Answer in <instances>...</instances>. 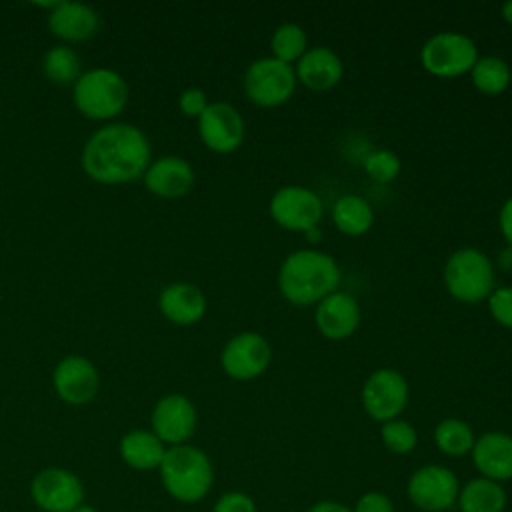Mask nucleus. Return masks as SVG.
Masks as SVG:
<instances>
[{
	"label": "nucleus",
	"instance_id": "f257e3e1",
	"mask_svg": "<svg viewBox=\"0 0 512 512\" xmlns=\"http://www.w3.org/2000/svg\"><path fill=\"white\" fill-rule=\"evenodd\" d=\"M82 168L98 184H126L144 176L152 162L148 136L134 124L110 122L92 132L82 148Z\"/></svg>",
	"mask_w": 512,
	"mask_h": 512
},
{
	"label": "nucleus",
	"instance_id": "f03ea898",
	"mask_svg": "<svg viewBox=\"0 0 512 512\" xmlns=\"http://www.w3.org/2000/svg\"><path fill=\"white\" fill-rule=\"evenodd\" d=\"M342 272L332 254L302 248L290 252L278 270L280 294L294 306H316L338 290Z\"/></svg>",
	"mask_w": 512,
	"mask_h": 512
},
{
	"label": "nucleus",
	"instance_id": "7ed1b4c3",
	"mask_svg": "<svg viewBox=\"0 0 512 512\" xmlns=\"http://www.w3.org/2000/svg\"><path fill=\"white\" fill-rule=\"evenodd\" d=\"M158 474L166 494L182 504L204 500L214 486V466L210 456L192 444L166 448Z\"/></svg>",
	"mask_w": 512,
	"mask_h": 512
},
{
	"label": "nucleus",
	"instance_id": "20e7f679",
	"mask_svg": "<svg viewBox=\"0 0 512 512\" xmlns=\"http://www.w3.org/2000/svg\"><path fill=\"white\" fill-rule=\"evenodd\" d=\"M76 110L90 120H112L128 104V84L112 68H92L72 86Z\"/></svg>",
	"mask_w": 512,
	"mask_h": 512
},
{
	"label": "nucleus",
	"instance_id": "39448f33",
	"mask_svg": "<svg viewBox=\"0 0 512 512\" xmlns=\"http://www.w3.org/2000/svg\"><path fill=\"white\" fill-rule=\"evenodd\" d=\"M444 284L458 302L480 304L496 288L492 260L478 248H460L444 264Z\"/></svg>",
	"mask_w": 512,
	"mask_h": 512
},
{
	"label": "nucleus",
	"instance_id": "423d86ee",
	"mask_svg": "<svg viewBox=\"0 0 512 512\" xmlns=\"http://www.w3.org/2000/svg\"><path fill=\"white\" fill-rule=\"evenodd\" d=\"M478 60L476 42L462 32H438L420 48L422 68L436 78H458L470 74Z\"/></svg>",
	"mask_w": 512,
	"mask_h": 512
},
{
	"label": "nucleus",
	"instance_id": "0eeeda50",
	"mask_svg": "<svg viewBox=\"0 0 512 512\" xmlns=\"http://www.w3.org/2000/svg\"><path fill=\"white\" fill-rule=\"evenodd\" d=\"M244 94L260 108H276L286 104L296 92L294 66L272 56L254 60L244 72Z\"/></svg>",
	"mask_w": 512,
	"mask_h": 512
},
{
	"label": "nucleus",
	"instance_id": "6e6552de",
	"mask_svg": "<svg viewBox=\"0 0 512 512\" xmlns=\"http://www.w3.org/2000/svg\"><path fill=\"white\" fill-rule=\"evenodd\" d=\"M272 220L288 232H310L324 216L322 198L306 186L288 184L278 188L268 204Z\"/></svg>",
	"mask_w": 512,
	"mask_h": 512
},
{
	"label": "nucleus",
	"instance_id": "1a4fd4ad",
	"mask_svg": "<svg viewBox=\"0 0 512 512\" xmlns=\"http://www.w3.org/2000/svg\"><path fill=\"white\" fill-rule=\"evenodd\" d=\"M410 400V388L406 378L394 368L374 370L360 392V402L364 412L384 424L398 418Z\"/></svg>",
	"mask_w": 512,
	"mask_h": 512
},
{
	"label": "nucleus",
	"instance_id": "9d476101",
	"mask_svg": "<svg viewBox=\"0 0 512 512\" xmlns=\"http://www.w3.org/2000/svg\"><path fill=\"white\" fill-rule=\"evenodd\" d=\"M460 482L442 464H426L412 472L406 484L408 500L422 512H446L456 506Z\"/></svg>",
	"mask_w": 512,
	"mask_h": 512
},
{
	"label": "nucleus",
	"instance_id": "9b49d317",
	"mask_svg": "<svg viewBox=\"0 0 512 512\" xmlns=\"http://www.w3.org/2000/svg\"><path fill=\"white\" fill-rule=\"evenodd\" d=\"M30 498L42 512H72L84 504V484L72 470L48 466L30 480Z\"/></svg>",
	"mask_w": 512,
	"mask_h": 512
},
{
	"label": "nucleus",
	"instance_id": "f8f14e48",
	"mask_svg": "<svg viewBox=\"0 0 512 512\" xmlns=\"http://www.w3.org/2000/svg\"><path fill=\"white\" fill-rule=\"evenodd\" d=\"M270 362V342L254 330L238 332L220 352V366L234 380H254L268 370Z\"/></svg>",
	"mask_w": 512,
	"mask_h": 512
},
{
	"label": "nucleus",
	"instance_id": "ddd939ff",
	"mask_svg": "<svg viewBox=\"0 0 512 512\" xmlns=\"http://www.w3.org/2000/svg\"><path fill=\"white\" fill-rule=\"evenodd\" d=\"M150 426L168 448L188 444L198 426L196 406L184 394H166L154 404Z\"/></svg>",
	"mask_w": 512,
	"mask_h": 512
},
{
	"label": "nucleus",
	"instance_id": "4468645a",
	"mask_svg": "<svg viewBox=\"0 0 512 512\" xmlns=\"http://www.w3.org/2000/svg\"><path fill=\"white\" fill-rule=\"evenodd\" d=\"M198 136L202 144L216 154L238 150L246 138L242 114L228 102H210L198 118Z\"/></svg>",
	"mask_w": 512,
	"mask_h": 512
},
{
	"label": "nucleus",
	"instance_id": "2eb2a0df",
	"mask_svg": "<svg viewBox=\"0 0 512 512\" xmlns=\"http://www.w3.org/2000/svg\"><path fill=\"white\" fill-rule=\"evenodd\" d=\"M52 384L62 402L82 406L96 398L100 390V376L88 358L72 354L56 364Z\"/></svg>",
	"mask_w": 512,
	"mask_h": 512
},
{
	"label": "nucleus",
	"instance_id": "dca6fc26",
	"mask_svg": "<svg viewBox=\"0 0 512 512\" xmlns=\"http://www.w3.org/2000/svg\"><path fill=\"white\" fill-rule=\"evenodd\" d=\"M360 320L362 312L358 300L342 290H336L324 300H320L314 310V322L318 332L326 340L334 342L350 338L358 330Z\"/></svg>",
	"mask_w": 512,
	"mask_h": 512
},
{
	"label": "nucleus",
	"instance_id": "f3484780",
	"mask_svg": "<svg viewBox=\"0 0 512 512\" xmlns=\"http://www.w3.org/2000/svg\"><path fill=\"white\" fill-rule=\"evenodd\" d=\"M142 178L154 196L182 198L194 186V168L180 156H162L150 162Z\"/></svg>",
	"mask_w": 512,
	"mask_h": 512
},
{
	"label": "nucleus",
	"instance_id": "a211bd4d",
	"mask_svg": "<svg viewBox=\"0 0 512 512\" xmlns=\"http://www.w3.org/2000/svg\"><path fill=\"white\" fill-rule=\"evenodd\" d=\"M472 462L482 478L494 482L512 480V436L500 430L486 432L472 446Z\"/></svg>",
	"mask_w": 512,
	"mask_h": 512
},
{
	"label": "nucleus",
	"instance_id": "6ab92c4d",
	"mask_svg": "<svg viewBox=\"0 0 512 512\" xmlns=\"http://www.w3.org/2000/svg\"><path fill=\"white\" fill-rule=\"evenodd\" d=\"M296 80L312 92L332 90L344 76L340 56L328 46H312L294 64Z\"/></svg>",
	"mask_w": 512,
	"mask_h": 512
},
{
	"label": "nucleus",
	"instance_id": "aec40b11",
	"mask_svg": "<svg viewBox=\"0 0 512 512\" xmlns=\"http://www.w3.org/2000/svg\"><path fill=\"white\" fill-rule=\"evenodd\" d=\"M98 12L82 2H54L48 14V28L64 42H84L98 32Z\"/></svg>",
	"mask_w": 512,
	"mask_h": 512
},
{
	"label": "nucleus",
	"instance_id": "412c9836",
	"mask_svg": "<svg viewBox=\"0 0 512 512\" xmlns=\"http://www.w3.org/2000/svg\"><path fill=\"white\" fill-rule=\"evenodd\" d=\"M204 292L190 282H172L158 296V308L166 320L178 326H192L206 314Z\"/></svg>",
	"mask_w": 512,
	"mask_h": 512
},
{
	"label": "nucleus",
	"instance_id": "4be33fe9",
	"mask_svg": "<svg viewBox=\"0 0 512 512\" xmlns=\"http://www.w3.org/2000/svg\"><path fill=\"white\" fill-rule=\"evenodd\" d=\"M166 448L168 446L152 430L134 428L120 438L118 454L128 468L138 472H150L160 468Z\"/></svg>",
	"mask_w": 512,
	"mask_h": 512
},
{
	"label": "nucleus",
	"instance_id": "5701e85b",
	"mask_svg": "<svg viewBox=\"0 0 512 512\" xmlns=\"http://www.w3.org/2000/svg\"><path fill=\"white\" fill-rule=\"evenodd\" d=\"M506 502L508 496L500 482L478 476L460 486L456 506L460 512H504Z\"/></svg>",
	"mask_w": 512,
	"mask_h": 512
},
{
	"label": "nucleus",
	"instance_id": "b1692460",
	"mask_svg": "<svg viewBox=\"0 0 512 512\" xmlns=\"http://www.w3.org/2000/svg\"><path fill=\"white\" fill-rule=\"evenodd\" d=\"M332 222L346 236H362L374 224L370 202L358 194H344L332 204Z\"/></svg>",
	"mask_w": 512,
	"mask_h": 512
},
{
	"label": "nucleus",
	"instance_id": "393cba45",
	"mask_svg": "<svg viewBox=\"0 0 512 512\" xmlns=\"http://www.w3.org/2000/svg\"><path fill=\"white\" fill-rule=\"evenodd\" d=\"M436 448L450 456V458H462L472 452V446L476 442L474 430L468 422L460 418H444L434 426L432 432Z\"/></svg>",
	"mask_w": 512,
	"mask_h": 512
},
{
	"label": "nucleus",
	"instance_id": "a878e982",
	"mask_svg": "<svg viewBox=\"0 0 512 512\" xmlns=\"http://www.w3.org/2000/svg\"><path fill=\"white\" fill-rule=\"evenodd\" d=\"M470 78L478 92L486 96H498L510 86L512 72L508 62L500 56H478L470 70Z\"/></svg>",
	"mask_w": 512,
	"mask_h": 512
},
{
	"label": "nucleus",
	"instance_id": "bb28decb",
	"mask_svg": "<svg viewBox=\"0 0 512 512\" xmlns=\"http://www.w3.org/2000/svg\"><path fill=\"white\" fill-rule=\"evenodd\" d=\"M42 70L50 82H54L58 86H66V84L74 86V82L82 74L80 72V56L70 46L58 44L44 54Z\"/></svg>",
	"mask_w": 512,
	"mask_h": 512
},
{
	"label": "nucleus",
	"instance_id": "cd10ccee",
	"mask_svg": "<svg viewBox=\"0 0 512 512\" xmlns=\"http://www.w3.org/2000/svg\"><path fill=\"white\" fill-rule=\"evenodd\" d=\"M270 50H272V58L294 66L308 50V36L304 32V28L294 22L280 24L272 32Z\"/></svg>",
	"mask_w": 512,
	"mask_h": 512
},
{
	"label": "nucleus",
	"instance_id": "c85d7f7f",
	"mask_svg": "<svg viewBox=\"0 0 512 512\" xmlns=\"http://www.w3.org/2000/svg\"><path fill=\"white\" fill-rule=\"evenodd\" d=\"M380 438L392 454H410L418 444L416 428L402 418L388 420L380 426Z\"/></svg>",
	"mask_w": 512,
	"mask_h": 512
},
{
	"label": "nucleus",
	"instance_id": "c756f323",
	"mask_svg": "<svg viewBox=\"0 0 512 512\" xmlns=\"http://www.w3.org/2000/svg\"><path fill=\"white\" fill-rule=\"evenodd\" d=\"M364 170L374 182L388 184V182L398 178V174L402 170V162H400V156L396 152L380 148V150L370 152L364 158Z\"/></svg>",
	"mask_w": 512,
	"mask_h": 512
},
{
	"label": "nucleus",
	"instance_id": "7c9ffc66",
	"mask_svg": "<svg viewBox=\"0 0 512 512\" xmlns=\"http://www.w3.org/2000/svg\"><path fill=\"white\" fill-rule=\"evenodd\" d=\"M486 302L496 324L512 330V286L494 288Z\"/></svg>",
	"mask_w": 512,
	"mask_h": 512
},
{
	"label": "nucleus",
	"instance_id": "2f4dec72",
	"mask_svg": "<svg viewBox=\"0 0 512 512\" xmlns=\"http://www.w3.org/2000/svg\"><path fill=\"white\" fill-rule=\"evenodd\" d=\"M212 512H258L256 502L252 496L240 490L224 492L216 504L212 506Z\"/></svg>",
	"mask_w": 512,
	"mask_h": 512
},
{
	"label": "nucleus",
	"instance_id": "473e14b6",
	"mask_svg": "<svg viewBox=\"0 0 512 512\" xmlns=\"http://www.w3.org/2000/svg\"><path fill=\"white\" fill-rule=\"evenodd\" d=\"M208 96L202 88H196V86H190L186 90L180 92L178 96V108L184 116L188 118H200V114L208 108Z\"/></svg>",
	"mask_w": 512,
	"mask_h": 512
},
{
	"label": "nucleus",
	"instance_id": "72a5a7b5",
	"mask_svg": "<svg viewBox=\"0 0 512 512\" xmlns=\"http://www.w3.org/2000/svg\"><path fill=\"white\" fill-rule=\"evenodd\" d=\"M352 512H394V504L384 492L370 490L354 502Z\"/></svg>",
	"mask_w": 512,
	"mask_h": 512
},
{
	"label": "nucleus",
	"instance_id": "f704fd0d",
	"mask_svg": "<svg viewBox=\"0 0 512 512\" xmlns=\"http://www.w3.org/2000/svg\"><path fill=\"white\" fill-rule=\"evenodd\" d=\"M498 228H500V234L504 236V240L508 242V246L512 248V196L500 206Z\"/></svg>",
	"mask_w": 512,
	"mask_h": 512
},
{
	"label": "nucleus",
	"instance_id": "c9c22d12",
	"mask_svg": "<svg viewBox=\"0 0 512 512\" xmlns=\"http://www.w3.org/2000/svg\"><path fill=\"white\" fill-rule=\"evenodd\" d=\"M308 512H352V508L344 506L336 500H320L308 508Z\"/></svg>",
	"mask_w": 512,
	"mask_h": 512
},
{
	"label": "nucleus",
	"instance_id": "e433bc0d",
	"mask_svg": "<svg viewBox=\"0 0 512 512\" xmlns=\"http://www.w3.org/2000/svg\"><path fill=\"white\" fill-rule=\"evenodd\" d=\"M500 14H502V18H504L508 24H512V0L506 2V4L500 8Z\"/></svg>",
	"mask_w": 512,
	"mask_h": 512
},
{
	"label": "nucleus",
	"instance_id": "4c0bfd02",
	"mask_svg": "<svg viewBox=\"0 0 512 512\" xmlns=\"http://www.w3.org/2000/svg\"><path fill=\"white\" fill-rule=\"evenodd\" d=\"M72 512H98L94 506H90V504H80L78 508H74Z\"/></svg>",
	"mask_w": 512,
	"mask_h": 512
}]
</instances>
